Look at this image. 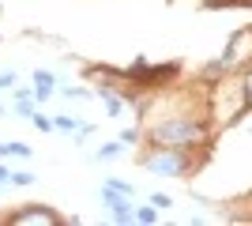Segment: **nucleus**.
Instances as JSON below:
<instances>
[{
  "instance_id": "obj_4",
  "label": "nucleus",
  "mask_w": 252,
  "mask_h": 226,
  "mask_svg": "<svg viewBox=\"0 0 252 226\" xmlns=\"http://www.w3.org/2000/svg\"><path fill=\"white\" fill-rule=\"evenodd\" d=\"M15 223H57V215H53V211H38V207H34V211H19V215H15Z\"/></svg>"
},
{
  "instance_id": "obj_5",
  "label": "nucleus",
  "mask_w": 252,
  "mask_h": 226,
  "mask_svg": "<svg viewBox=\"0 0 252 226\" xmlns=\"http://www.w3.org/2000/svg\"><path fill=\"white\" fill-rule=\"evenodd\" d=\"M34 95H38V98L53 95V75L49 72H34Z\"/></svg>"
},
{
  "instance_id": "obj_9",
  "label": "nucleus",
  "mask_w": 252,
  "mask_h": 226,
  "mask_svg": "<svg viewBox=\"0 0 252 226\" xmlns=\"http://www.w3.org/2000/svg\"><path fill=\"white\" fill-rule=\"evenodd\" d=\"M151 204H155V207H169L173 200H169V196H151Z\"/></svg>"
},
{
  "instance_id": "obj_8",
  "label": "nucleus",
  "mask_w": 252,
  "mask_h": 226,
  "mask_svg": "<svg viewBox=\"0 0 252 226\" xmlns=\"http://www.w3.org/2000/svg\"><path fill=\"white\" fill-rule=\"evenodd\" d=\"M11 181H15V185H31L34 173H11Z\"/></svg>"
},
{
  "instance_id": "obj_10",
  "label": "nucleus",
  "mask_w": 252,
  "mask_h": 226,
  "mask_svg": "<svg viewBox=\"0 0 252 226\" xmlns=\"http://www.w3.org/2000/svg\"><path fill=\"white\" fill-rule=\"evenodd\" d=\"M0 87H15V72H4V75H0Z\"/></svg>"
},
{
  "instance_id": "obj_2",
  "label": "nucleus",
  "mask_w": 252,
  "mask_h": 226,
  "mask_svg": "<svg viewBox=\"0 0 252 226\" xmlns=\"http://www.w3.org/2000/svg\"><path fill=\"white\" fill-rule=\"evenodd\" d=\"M147 170L151 173H166V177H181L185 159L173 155V151H158V155H151V159H147Z\"/></svg>"
},
{
  "instance_id": "obj_6",
  "label": "nucleus",
  "mask_w": 252,
  "mask_h": 226,
  "mask_svg": "<svg viewBox=\"0 0 252 226\" xmlns=\"http://www.w3.org/2000/svg\"><path fill=\"white\" fill-rule=\"evenodd\" d=\"M121 151H125V140H121V143H109V147H102V151H98V159H113V155H121Z\"/></svg>"
},
{
  "instance_id": "obj_3",
  "label": "nucleus",
  "mask_w": 252,
  "mask_h": 226,
  "mask_svg": "<svg viewBox=\"0 0 252 226\" xmlns=\"http://www.w3.org/2000/svg\"><path fill=\"white\" fill-rule=\"evenodd\" d=\"M128 200H132L128 193H121V189H113V185H105V204L113 207V215L121 219V223H128V219H132V207H128Z\"/></svg>"
},
{
  "instance_id": "obj_11",
  "label": "nucleus",
  "mask_w": 252,
  "mask_h": 226,
  "mask_svg": "<svg viewBox=\"0 0 252 226\" xmlns=\"http://www.w3.org/2000/svg\"><path fill=\"white\" fill-rule=\"evenodd\" d=\"M4 177H8V170H4V166H0V181H4Z\"/></svg>"
},
{
  "instance_id": "obj_7",
  "label": "nucleus",
  "mask_w": 252,
  "mask_h": 226,
  "mask_svg": "<svg viewBox=\"0 0 252 226\" xmlns=\"http://www.w3.org/2000/svg\"><path fill=\"white\" fill-rule=\"evenodd\" d=\"M57 129H75V132H83V125H79V121H72V117H61V121H57Z\"/></svg>"
},
{
  "instance_id": "obj_12",
  "label": "nucleus",
  "mask_w": 252,
  "mask_h": 226,
  "mask_svg": "<svg viewBox=\"0 0 252 226\" xmlns=\"http://www.w3.org/2000/svg\"><path fill=\"white\" fill-rule=\"evenodd\" d=\"M249 98H252V75H249Z\"/></svg>"
},
{
  "instance_id": "obj_1",
  "label": "nucleus",
  "mask_w": 252,
  "mask_h": 226,
  "mask_svg": "<svg viewBox=\"0 0 252 226\" xmlns=\"http://www.w3.org/2000/svg\"><path fill=\"white\" fill-rule=\"evenodd\" d=\"M155 140L166 143V147H181V143L200 140V125H192V121H169V125H158L155 129Z\"/></svg>"
}]
</instances>
